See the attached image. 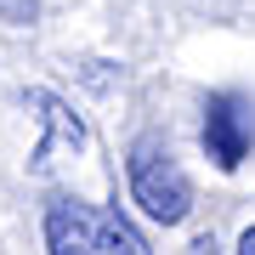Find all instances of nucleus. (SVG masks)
Returning <instances> with one entry per match:
<instances>
[{"label":"nucleus","mask_w":255,"mask_h":255,"mask_svg":"<svg viewBox=\"0 0 255 255\" xmlns=\"http://www.w3.org/2000/svg\"><path fill=\"white\" fill-rule=\"evenodd\" d=\"M125 182H130V204H136L147 221H159V227L187 221L193 182H187V170L170 159V147H164L159 136H136V142H130V153H125Z\"/></svg>","instance_id":"1"},{"label":"nucleus","mask_w":255,"mask_h":255,"mask_svg":"<svg viewBox=\"0 0 255 255\" xmlns=\"http://www.w3.org/2000/svg\"><path fill=\"white\" fill-rule=\"evenodd\" d=\"M46 250L51 255H142L130 227L85 199H51L46 204Z\"/></svg>","instance_id":"2"},{"label":"nucleus","mask_w":255,"mask_h":255,"mask_svg":"<svg viewBox=\"0 0 255 255\" xmlns=\"http://www.w3.org/2000/svg\"><path fill=\"white\" fill-rule=\"evenodd\" d=\"M255 147V108L238 91H216L204 102V153L216 170H238Z\"/></svg>","instance_id":"3"},{"label":"nucleus","mask_w":255,"mask_h":255,"mask_svg":"<svg viewBox=\"0 0 255 255\" xmlns=\"http://www.w3.org/2000/svg\"><path fill=\"white\" fill-rule=\"evenodd\" d=\"M28 108H40V119H46V125H51L68 147H80V142H85V125L68 114V102H57L51 91H28ZM46 153H51V142H40V147H34V170H46Z\"/></svg>","instance_id":"4"},{"label":"nucleus","mask_w":255,"mask_h":255,"mask_svg":"<svg viewBox=\"0 0 255 255\" xmlns=\"http://www.w3.org/2000/svg\"><path fill=\"white\" fill-rule=\"evenodd\" d=\"M40 6L46 0H0V23L6 28H28V23H40Z\"/></svg>","instance_id":"5"},{"label":"nucleus","mask_w":255,"mask_h":255,"mask_svg":"<svg viewBox=\"0 0 255 255\" xmlns=\"http://www.w3.org/2000/svg\"><path fill=\"white\" fill-rule=\"evenodd\" d=\"M233 255H255V227H244V233H238V250Z\"/></svg>","instance_id":"6"},{"label":"nucleus","mask_w":255,"mask_h":255,"mask_svg":"<svg viewBox=\"0 0 255 255\" xmlns=\"http://www.w3.org/2000/svg\"><path fill=\"white\" fill-rule=\"evenodd\" d=\"M193 255H216V238H210V233H204V238H193Z\"/></svg>","instance_id":"7"}]
</instances>
